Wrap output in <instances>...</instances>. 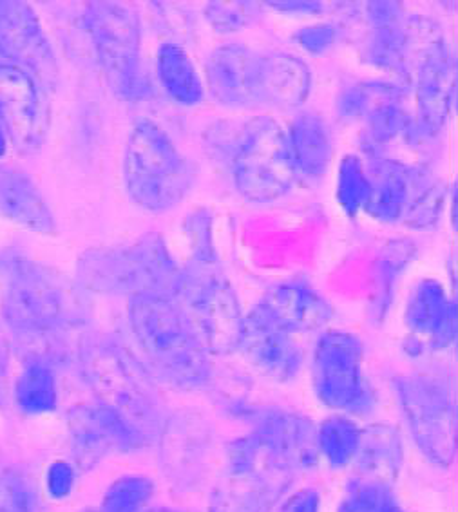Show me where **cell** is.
Masks as SVG:
<instances>
[{"label": "cell", "instance_id": "cell-29", "mask_svg": "<svg viewBox=\"0 0 458 512\" xmlns=\"http://www.w3.org/2000/svg\"><path fill=\"white\" fill-rule=\"evenodd\" d=\"M415 257L417 247L408 239L390 241L379 250V256L373 263L370 297V313L375 323H382L386 313L390 312L397 283Z\"/></svg>", "mask_w": 458, "mask_h": 512}, {"label": "cell", "instance_id": "cell-40", "mask_svg": "<svg viewBox=\"0 0 458 512\" xmlns=\"http://www.w3.org/2000/svg\"><path fill=\"white\" fill-rule=\"evenodd\" d=\"M187 238L191 241V259L198 261H218L214 241H212V218L207 210H198L185 221Z\"/></svg>", "mask_w": 458, "mask_h": 512}, {"label": "cell", "instance_id": "cell-14", "mask_svg": "<svg viewBox=\"0 0 458 512\" xmlns=\"http://www.w3.org/2000/svg\"><path fill=\"white\" fill-rule=\"evenodd\" d=\"M0 116L20 154L40 151L48 140L51 111L42 87L17 67L0 62Z\"/></svg>", "mask_w": 458, "mask_h": 512}, {"label": "cell", "instance_id": "cell-41", "mask_svg": "<svg viewBox=\"0 0 458 512\" xmlns=\"http://www.w3.org/2000/svg\"><path fill=\"white\" fill-rule=\"evenodd\" d=\"M339 38V29L332 22H319L299 29L294 40L310 55H325L334 48Z\"/></svg>", "mask_w": 458, "mask_h": 512}, {"label": "cell", "instance_id": "cell-15", "mask_svg": "<svg viewBox=\"0 0 458 512\" xmlns=\"http://www.w3.org/2000/svg\"><path fill=\"white\" fill-rule=\"evenodd\" d=\"M71 449L82 469L95 467L111 451H133L147 444L149 438L104 404H78L67 413Z\"/></svg>", "mask_w": 458, "mask_h": 512}, {"label": "cell", "instance_id": "cell-38", "mask_svg": "<svg viewBox=\"0 0 458 512\" xmlns=\"http://www.w3.org/2000/svg\"><path fill=\"white\" fill-rule=\"evenodd\" d=\"M337 512H408L395 500L393 489L377 485H348Z\"/></svg>", "mask_w": 458, "mask_h": 512}, {"label": "cell", "instance_id": "cell-5", "mask_svg": "<svg viewBox=\"0 0 458 512\" xmlns=\"http://www.w3.org/2000/svg\"><path fill=\"white\" fill-rule=\"evenodd\" d=\"M80 362L100 404L118 411L147 438L162 429V406L153 375L124 346L111 339L87 341Z\"/></svg>", "mask_w": 458, "mask_h": 512}, {"label": "cell", "instance_id": "cell-22", "mask_svg": "<svg viewBox=\"0 0 458 512\" xmlns=\"http://www.w3.org/2000/svg\"><path fill=\"white\" fill-rule=\"evenodd\" d=\"M350 485H377L393 489L402 467V440L390 424H370L361 431Z\"/></svg>", "mask_w": 458, "mask_h": 512}, {"label": "cell", "instance_id": "cell-18", "mask_svg": "<svg viewBox=\"0 0 458 512\" xmlns=\"http://www.w3.org/2000/svg\"><path fill=\"white\" fill-rule=\"evenodd\" d=\"M404 324L424 350H446L457 337V306L437 279H422L411 290Z\"/></svg>", "mask_w": 458, "mask_h": 512}, {"label": "cell", "instance_id": "cell-10", "mask_svg": "<svg viewBox=\"0 0 458 512\" xmlns=\"http://www.w3.org/2000/svg\"><path fill=\"white\" fill-rule=\"evenodd\" d=\"M410 84L415 87V138H435L448 124L455 104V58L431 19L410 17Z\"/></svg>", "mask_w": 458, "mask_h": 512}, {"label": "cell", "instance_id": "cell-8", "mask_svg": "<svg viewBox=\"0 0 458 512\" xmlns=\"http://www.w3.org/2000/svg\"><path fill=\"white\" fill-rule=\"evenodd\" d=\"M84 26L111 91L124 100L151 95V82L142 64L138 11L120 2H91L84 11Z\"/></svg>", "mask_w": 458, "mask_h": 512}, {"label": "cell", "instance_id": "cell-19", "mask_svg": "<svg viewBox=\"0 0 458 512\" xmlns=\"http://www.w3.org/2000/svg\"><path fill=\"white\" fill-rule=\"evenodd\" d=\"M370 33L364 44V60L404 80L410 78V17L397 2H368Z\"/></svg>", "mask_w": 458, "mask_h": 512}, {"label": "cell", "instance_id": "cell-32", "mask_svg": "<svg viewBox=\"0 0 458 512\" xmlns=\"http://www.w3.org/2000/svg\"><path fill=\"white\" fill-rule=\"evenodd\" d=\"M361 427L352 418L332 415L315 429L317 451L334 469L352 465L361 444Z\"/></svg>", "mask_w": 458, "mask_h": 512}, {"label": "cell", "instance_id": "cell-47", "mask_svg": "<svg viewBox=\"0 0 458 512\" xmlns=\"http://www.w3.org/2000/svg\"><path fill=\"white\" fill-rule=\"evenodd\" d=\"M144 512H180V511H171V509H153V511H144Z\"/></svg>", "mask_w": 458, "mask_h": 512}, {"label": "cell", "instance_id": "cell-33", "mask_svg": "<svg viewBox=\"0 0 458 512\" xmlns=\"http://www.w3.org/2000/svg\"><path fill=\"white\" fill-rule=\"evenodd\" d=\"M15 397L20 409L29 415H42V413L55 411L58 404L55 373L46 364L31 362L17 380Z\"/></svg>", "mask_w": 458, "mask_h": 512}, {"label": "cell", "instance_id": "cell-46", "mask_svg": "<svg viewBox=\"0 0 458 512\" xmlns=\"http://www.w3.org/2000/svg\"><path fill=\"white\" fill-rule=\"evenodd\" d=\"M8 133H6V127H4V122H2V116H0V156H4L6 154V149H8Z\"/></svg>", "mask_w": 458, "mask_h": 512}, {"label": "cell", "instance_id": "cell-11", "mask_svg": "<svg viewBox=\"0 0 458 512\" xmlns=\"http://www.w3.org/2000/svg\"><path fill=\"white\" fill-rule=\"evenodd\" d=\"M364 348L354 333L328 330L315 342L312 384L315 395L328 408L348 415H368L375 393L363 370Z\"/></svg>", "mask_w": 458, "mask_h": 512}, {"label": "cell", "instance_id": "cell-26", "mask_svg": "<svg viewBox=\"0 0 458 512\" xmlns=\"http://www.w3.org/2000/svg\"><path fill=\"white\" fill-rule=\"evenodd\" d=\"M0 216L37 234H57L53 210L35 181L24 172H0Z\"/></svg>", "mask_w": 458, "mask_h": 512}, {"label": "cell", "instance_id": "cell-9", "mask_svg": "<svg viewBox=\"0 0 458 512\" xmlns=\"http://www.w3.org/2000/svg\"><path fill=\"white\" fill-rule=\"evenodd\" d=\"M292 467L254 433L227 446V469L216 485L210 512H272L294 482Z\"/></svg>", "mask_w": 458, "mask_h": 512}, {"label": "cell", "instance_id": "cell-45", "mask_svg": "<svg viewBox=\"0 0 458 512\" xmlns=\"http://www.w3.org/2000/svg\"><path fill=\"white\" fill-rule=\"evenodd\" d=\"M8 361H10V344L6 337L0 333V400L6 393V380H8Z\"/></svg>", "mask_w": 458, "mask_h": 512}, {"label": "cell", "instance_id": "cell-2", "mask_svg": "<svg viewBox=\"0 0 458 512\" xmlns=\"http://www.w3.org/2000/svg\"><path fill=\"white\" fill-rule=\"evenodd\" d=\"M129 324L153 379L176 389H198L209 382V351L171 297L134 295Z\"/></svg>", "mask_w": 458, "mask_h": 512}, {"label": "cell", "instance_id": "cell-24", "mask_svg": "<svg viewBox=\"0 0 458 512\" xmlns=\"http://www.w3.org/2000/svg\"><path fill=\"white\" fill-rule=\"evenodd\" d=\"M364 165L372 187L364 212L379 223L401 221L410 201L413 165L386 156H370Z\"/></svg>", "mask_w": 458, "mask_h": 512}, {"label": "cell", "instance_id": "cell-35", "mask_svg": "<svg viewBox=\"0 0 458 512\" xmlns=\"http://www.w3.org/2000/svg\"><path fill=\"white\" fill-rule=\"evenodd\" d=\"M370 192L372 187H370L363 158H359L357 154H346L339 163L337 185H335V196L341 209L350 218H355L366 207Z\"/></svg>", "mask_w": 458, "mask_h": 512}, {"label": "cell", "instance_id": "cell-17", "mask_svg": "<svg viewBox=\"0 0 458 512\" xmlns=\"http://www.w3.org/2000/svg\"><path fill=\"white\" fill-rule=\"evenodd\" d=\"M238 350L268 379L288 382L296 379L305 362V353L292 333L272 323L258 304L243 317Z\"/></svg>", "mask_w": 458, "mask_h": 512}, {"label": "cell", "instance_id": "cell-28", "mask_svg": "<svg viewBox=\"0 0 458 512\" xmlns=\"http://www.w3.org/2000/svg\"><path fill=\"white\" fill-rule=\"evenodd\" d=\"M156 75L165 95L176 104L194 107L205 98V84L191 55L174 42H163L156 53Z\"/></svg>", "mask_w": 458, "mask_h": 512}, {"label": "cell", "instance_id": "cell-44", "mask_svg": "<svg viewBox=\"0 0 458 512\" xmlns=\"http://www.w3.org/2000/svg\"><path fill=\"white\" fill-rule=\"evenodd\" d=\"M268 6L287 13H321L325 11L323 2H268Z\"/></svg>", "mask_w": 458, "mask_h": 512}, {"label": "cell", "instance_id": "cell-13", "mask_svg": "<svg viewBox=\"0 0 458 512\" xmlns=\"http://www.w3.org/2000/svg\"><path fill=\"white\" fill-rule=\"evenodd\" d=\"M0 58L2 64L31 76L46 95L57 91L60 67L55 49L26 2L0 0Z\"/></svg>", "mask_w": 458, "mask_h": 512}, {"label": "cell", "instance_id": "cell-43", "mask_svg": "<svg viewBox=\"0 0 458 512\" xmlns=\"http://www.w3.org/2000/svg\"><path fill=\"white\" fill-rule=\"evenodd\" d=\"M319 509H321V496L312 487H306L288 496L277 512H319Z\"/></svg>", "mask_w": 458, "mask_h": 512}, {"label": "cell", "instance_id": "cell-21", "mask_svg": "<svg viewBox=\"0 0 458 512\" xmlns=\"http://www.w3.org/2000/svg\"><path fill=\"white\" fill-rule=\"evenodd\" d=\"M258 306L272 323L292 335L321 330L334 317V308L325 295L303 279H292L270 288Z\"/></svg>", "mask_w": 458, "mask_h": 512}, {"label": "cell", "instance_id": "cell-3", "mask_svg": "<svg viewBox=\"0 0 458 512\" xmlns=\"http://www.w3.org/2000/svg\"><path fill=\"white\" fill-rule=\"evenodd\" d=\"M180 268L162 234L149 232L129 245L87 250L78 261L77 281L96 294L171 297Z\"/></svg>", "mask_w": 458, "mask_h": 512}, {"label": "cell", "instance_id": "cell-16", "mask_svg": "<svg viewBox=\"0 0 458 512\" xmlns=\"http://www.w3.org/2000/svg\"><path fill=\"white\" fill-rule=\"evenodd\" d=\"M207 89L230 109L261 107V53L230 42L214 49L205 64Z\"/></svg>", "mask_w": 458, "mask_h": 512}, {"label": "cell", "instance_id": "cell-31", "mask_svg": "<svg viewBox=\"0 0 458 512\" xmlns=\"http://www.w3.org/2000/svg\"><path fill=\"white\" fill-rule=\"evenodd\" d=\"M366 129L363 134L364 151L368 156H381V149L397 138L417 142L415 120L402 102H381L364 114Z\"/></svg>", "mask_w": 458, "mask_h": 512}, {"label": "cell", "instance_id": "cell-25", "mask_svg": "<svg viewBox=\"0 0 458 512\" xmlns=\"http://www.w3.org/2000/svg\"><path fill=\"white\" fill-rule=\"evenodd\" d=\"M312 89V73L305 60L290 53H261V105L296 109Z\"/></svg>", "mask_w": 458, "mask_h": 512}, {"label": "cell", "instance_id": "cell-48", "mask_svg": "<svg viewBox=\"0 0 458 512\" xmlns=\"http://www.w3.org/2000/svg\"><path fill=\"white\" fill-rule=\"evenodd\" d=\"M84 512H98V511H84Z\"/></svg>", "mask_w": 458, "mask_h": 512}, {"label": "cell", "instance_id": "cell-12", "mask_svg": "<svg viewBox=\"0 0 458 512\" xmlns=\"http://www.w3.org/2000/svg\"><path fill=\"white\" fill-rule=\"evenodd\" d=\"M395 389L422 455L449 467L457 453V411L448 386L430 375H404L395 379Z\"/></svg>", "mask_w": 458, "mask_h": 512}, {"label": "cell", "instance_id": "cell-36", "mask_svg": "<svg viewBox=\"0 0 458 512\" xmlns=\"http://www.w3.org/2000/svg\"><path fill=\"white\" fill-rule=\"evenodd\" d=\"M154 496V484L145 476H124L107 489L98 512H144Z\"/></svg>", "mask_w": 458, "mask_h": 512}, {"label": "cell", "instance_id": "cell-37", "mask_svg": "<svg viewBox=\"0 0 458 512\" xmlns=\"http://www.w3.org/2000/svg\"><path fill=\"white\" fill-rule=\"evenodd\" d=\"M35 482L19 469L0 473V512H39Z\"/></svg>", "mask_w": 458, "mask_h": 512}, {"label": "cell", "instance_id": "cell-39", "mask_svg": "<svg viewBox=\"0 0 458 512\" xmlns=\"http://www.w3.org/2000/svg\"><path fill=\"white\" fill-rule=\"evenodd\" d=\"M259 8L254 2H210L205 17L220 33H232L258 19Z\"/></svg>", "mask_w": 458, "mask_h": 512}, {"label": "cell", "instance_id": "cell-23", "mask_svg": "<svg viewBox=\"0 0 458 512\" xmlns=\"http://www.w3.org/2000/svg\"><path fill=\"white\" fill-rule=\"evenodd\" d=\"M165 471L176 485L196 484L209 455V431L191 417H174L162 427Z\"/></svg>", "mask_w": 458, "mask_h": 512}, {"label": "cell", "instance_id": "cell-7", "mask_svg": "<svg viewBox=\"0 0 458 512\" xmlns=\"http://www.w3.org/2000/svg\"><path fill=\"white\" fill-rule=\"evenodd\" d=\"M230 171L245 200L270 203L287 196L297 178L287 129L267 114L245 122L234 138Z\"/></svg>", "mask_w": 458, "mask_h": 512}, {"label": "cell", "instance_id": "cell-4", "mask_svg": "<svg viewBox=\"0 0 458 512\" xmlns=\"http://www.w3.org/2000/svg\"><path fill=\"white\" fill-rule=\"evenodd\" d=\"M125 190L140 209L162 214L180 205L194 183L192 165L153 120H140L127 136Z\"/></svg>", "mask_w": 458, "mask_h": 512}, {"label": "cell", "instance_id": "cell-6", "mask_svg": "<svg viewBox=\"0 0 458 512\" xmlns=\"http://www.w3.org/2000/svg\"><path fill=\"white\" fill-rule=\"evenodd\" d=\"M171 299L209 355H230L238 350L245 313L220 259H189L180 268Z\"/></svg>", "mask_w": 458, "mask_h": 512}, {"label": "cell", "instance_id": "cell-1", "mask_svg": "<svg viewBox=\"0 0 458 512\" xmlns=\"http://www.w3.org/2000/svg\"><path fill=\"white\" fill-rule=\"evenodd\" d=\"M0 270L6 275V323L24 344L29 364L49 366L62 351L60 333L77 317L75 292L64 275L26 257H0Z\"/></svg>", "mask_w": 458, "mask_h": 512}, {"label": "cell", "instance_id": "cell-20", "mask_svg": "<svg viewBox=\"0 0 458 512\" xmlns=\"http://www.w3.org/2000/svg\"><path fill=\"white\" fill-rule=\"evenodd\" d=\"M252 422V433L285 460L296 475L317 465V427L310 418L287 409H261L252 415Z\"/></svg>", "mask_w": 458, "mask_h": 512}, {"label": "cell", "instance_id": "cell-30", "mask_svg": "<svg viewBox=\"0 0 458 512\" xmlns=\"http://www.w3.org/2000/svg\"><path fill=\"white\" fill-rule=\"evenodd\" d=\"M448 187L437 178L424 163L413 165V180L408 207L404 210L402 223L417 230H428L439 223L446 205Z\"/></svg>", "mask_w": 458, "mask_h": 512}, {"label": "cell", "instance_id": "cell-42", "mask_svg": "<svg viewBox=\"0 0 458 512\" xmlns=\"http://www.w3.org/2000/svg\"><path fill=\"white\" fill-rule=\"evenodd\" d=\"M75 467L66 462V460H57L49 465L48 473H46V487L51 498L55 500H64L67 498L73 487H75Z\"/></svg>", "mask_w": 458, "mask_h": 512}, {"label": "cell", "instance_id": "cell-34", "mask_svg": "<svg viewBox=\"0 0 458 512\" xmlns=\"http://www.w3.org/2000/svg\"><path fill=\"white\" fill-rule=\"evenodd\" d=\"M406 93H408V87L402 84L363 82L343 91L339 96L337 107L343 118L355 120V118H364V114L381 102H404Z\"/></svg>", "mask_w": 458, "mask_h": 512}, {"label": "cell", "instance_id": "cell-27", "mask_svg": "<svg viewBox=\"0 0 458 512\" xmlns=\"http://www.w3.org/2000/svg\"><path fill=\"white\" fill-rule=\"evenodd\" d=\"M287 136L297 176H325L334 158V140L325 118L314 111H303L292 120Z\"/></svg>", "mask_w": 458, "mask_h": 512}]
</instances>
